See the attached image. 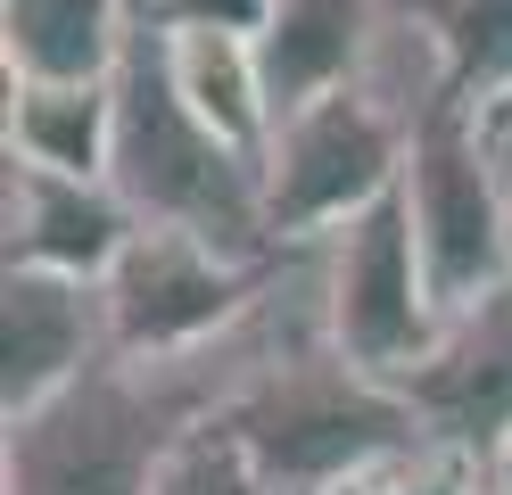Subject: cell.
<instances>
[{
  "instance_id": "cell-1",
  "label": "cell",
  "mask_w": 512,
  "mask_h": 495,
  "mask_svg": "<svg viewBox=\"0 0 512 495\" xmlns=\"http://www.w3.org/2000/svg\"><path fill=\"white\" fill-rule=\"evenodd\" d=\"M265 339V297L190 355H108L42 413L0 421V495H157L174 446L232 405Z\"/></svg>"
},
{
  "instance_id": "cell-2",
  "label": "cell",
  "mask_w": 512,
  "mask_h": 495,
  "mask_svg": "<svg viewBox=\"0 0 512 495\" xmlns=\"http://www.w3.org/2000/svg\"><path fill=\"white\" fill-rule=\"evenodd\" d=\"M240 438V454L265 471L273 495H339L364 471L422 446L405 396L347 363L323 339V289H314V248H290L265 281V347L232 405L215 413Z\"/></svg>"
},
{
  "instance_id": "cell-3",
  "label": "cell",
  "mask_w": 512,
  "mask_h": 495,
  "mask_svg": "<svg viewBox=\"0 0 512 495\" xmlns=\"http://www.w3.org/2000/svg\"><path fill=\"white\" fill-rule=\"evenodd\" d=\"M116 99V149H108V190L133 207V223H166V231H199L223 256L273 264L281 240L265 223V157L232 149L223 132H207L182 108V91L166 75V42L141 17L133 50L108 75Z\"/></svg>"
},
{
  "instance_id": "cell-4",
  "label": "cell",
  "mask_w": 512,
  "mask_h": 495,
  "mask_svg": "<svg viewBox=\"0 0 512 495\" xmlns=\"http://www.w3.org/2000/svg\"><path fill=\"white\" fill-rule=\"evenodd\" d=\"M405 149H413V132L380 99H364L356 83L290 108L273 124V149H265V223H273V240L314 248L339 223H356L364 207H380L405 182Z\"/></svg>"
},
{
  "instance_id": "cell-5",
  "label": "cell",
  "mask_w": 512,
  "mask_h": 495,
  "mask_svg": "<svg viewBox=\"0 0 512 495\" xmlns=\"http://www.w3.org/2000/svg\"><path fill=\"white\" fill-rule=\"evenodd\" d=\"M314 289H323V339L364 363L372 380H397L430 355L438 339V297L422 273V240H413L405 190H389L331 240H314Z\"/></svg>"
},
{
  "instance_id": "cell-6",
  "label": "cell",
  "mask_w": 512,
  "mask_h": 495,
  "mask_svg": "<svg viewBox=\"0 0 512 495\" xmlns=\"http://www.w3.org/2000/svg\"><path fill=\"white\" fill-rule=\"evenodd\" d=\"M397 190H405L413 240H422L438 314H463L512 281V231H504V190H496V157H488V116L446 108L438 124H422Z\"/></svg>"
},
{
  "instance_id": "cell-7",
  "label": "cell",
  "mask_w": 512,
  "mask_h": 495,
  "mask_svg": "<svg viewBox=\"0 0 512 495\" xmlns=\"http://www.w3.org/2000/svg\"><path fill=\"white\" fill-rule=\"evenodd\" d=\"M290 256V248H281ZM273 256V264H281ZM273 264H248V256H223L199 231H166V223H141L124 256L108 264V339L116 355H190L223 339L256 297H265Z\"/></svg>"
},
{
  "instance_id": "cell-8",
  "label": "cell",
  "mask_w": 512,
  "mask_h": 495,
  "mask_svg": "<svg viewBox=\"0 0 512 495\" xmlns=\"http://www.w3.org/2000/svg\"><path fill=\"white\" fill-rule=\"evenodd\" d=\"M389 388L405 396L422 446L504 462V446H512V281L488 289L479 306L446 314L430 355L413 372H397Z\"/></svg>"
},
{
  "instance_id": "cell-9",
  "label": "cell",
  "mask_w": 512,
  "mask_h": 495,
  "mask_svg": "<svg viewBox=\"0 0 512 495\" xmlns=\"http://www.w3.org/2000/svg\"><path fill=\"white\" fill-rule=\"evenodd\" d=\"M116 355L100 281L67 273H0V421L42 413L83 372Z\"/></svg>"
},
{
  "instance_id": "cell-10",
  "label": "cell",
  "mask_w": 512,
  "mask_h": 495,
  "mask_svg": "<svg viewBox=\"0 0 512 495\" xmlns=\"http://www.w3.org/2000/svg\"><path fill=\"white\" fill-rule=\"evenodd\" d=\"M133 207L108 182L83 174H42V165L0 157V248L9 273H67V281H108V264L133 240Z\"/></svg>"
},
{
  "instance_id": "cell-11",
  "label": "cell",
  "mask_w": 512,
  "mask_h": 495,
  "mask_svg": "<svg viewBox=\"0 0 512 495\" xmlns=\"http://www.w3.org/2000/svg\"><path fill=\"white\" fill-rule=\"evenodd\" d=\"M141 33V0H0L9 83H108Z\"/></svg>"
},
{
  "instance_id": "cell-12",
  "label": "cell",
  "mask_w": 512,
  "mask_h": 495,
  "mask_svg": "<svg viewBox=\"0 0 512 495\" xmlns=\"http://www.w3.org/2000/svg\"><path fill=\"white\" fill-rule=\"evenodd\" d=\"M166 42V75L182 91V108L207 132H223L232 149L265 157L273 149V91H265V58L248 33H215V25H157Z\"/></svg>"
},
{
  "instance_id": "cell-13",
  "label": "cell",
  "mask_w": 512,
  "mask_h": 495,
  "mask_svg": "<svg viewBox=\"0 0 512 495\" xmlns=\"http://www.w3.org/2000/svg\"><path fill=\"white\" fill-rule=\"evenodd\" d=\"M108 149H116V99H108V83H9L0 157L42 165V174L108 182Z\"/></svg>"
},
{
  "instance_id": "cell-14",
  "label": "cell",
  "mask_w": 512,
  "mask_h": 495,
  "mask_svg": "<svg viewBox=\"0 0 512 495\" xmlns=\"http://www.w3.org/2000/svg\"><path fill=\"white\" fill-rule=\"evenodd\" d=\"M422 17L446 33L463 108L496 116L512 99V0H422Z\"/></svg>"
},
{
  "instance_id": "cell-15",
  "label": "cell",
  "mask_w": 512,
  "mask_h": 495,
  "mask_svg": "<svg viewBox=\"0 0 512 495\" xmlns=\"http://www.w3.org/2000/svg\"><path fill=\"white\" fill-rule=\"evenodd\" d=\"M157 495H273V487H265V471L240 454L232 429H223V421H199V429L174 446V462H166V479H157Z\"/></svg>"
},
{
  "instance_id": "cell-16",
  "label": "cell",
  "mask_w": 512,
  "mask_h": 495,
  "mask_svg": "<svg viewBox=\"0 0 512 495\" xmlns=\"http://www.w3.org/2000/svg\"><path fill=\"white\" fill-rule=\"evenodd\" d=\"M479 487H488V462L446 454V446H405L397 462L364 471L356 487H339V495H479Z\"/></svg>"
},
{
  "instance_id": "cell-17",
  "label": "cell",
  "mask_w": 512,
  "mask_h": 495,
  "mask_svg": "<svg viewBox=\"0 0 512 495\" xmlns=\"http://www.w3.org/2000/svg\"><path fill=\"white\" fill-rule=\"evenodd\" d=\"M265 17H273V0H157L149 9V25H215V33H265Z\"/></svg>"
},
{
  "instance_id": "cell-18",
  "label": "cell",
  "mask_w": 512,
  "mask_h": 495,
  "mask_svg": "<svg viewBox=\"0 0 512 495\" xmlns=\"http://www.w3.org/2000/svg\"><path fill=\"white\" fill-rule=\"evenodd\" d=\"M488 157H496V190H504V231H512V124H488Z\"/></svg>"
},
{
  "instance_id": "cell-19",
  "label": "cell",
  "mask_w": 512,
  "mask_h": 495,
  "mask_svg": "<svg viewBox=\"0 0 512 495\" xmlns=\"http://www.w3.org/2000/svg\"><path fill=\"white\" fill-rule=\"evenodd\" d=\"M479 495H512V462H488V487Z\"/></svg>"
},
{
  "instance_id": "cell-20",
  "label": "cell",
  "mask_w": 512,
  "mask_h": 495,
  "mask_svg": "<svg viewBox=\"0 0 512 495\" xmlns=\"http://www.w3.org/2000/svg\"><path fill=\"white\" fill-rule=\"evenodd\" d=\"M488 124H512V99H504V108H496V116H488Z\"/></svg>"
},
{
  "instance_id": "cell-21",
  "label": "cell",
  "mask_w": 512,
  "mask_h": 495,
  "mask_svg": "<svg viewBox=\"0 0 512 495\" xmlns=\"http://www.w3.org/2000/svg\"><path fill=\"white\" fill-rule=\"evenodd\" d=\"M149 9H157V0H141V17H149Z\"/></svg>"
},
{
  "instance_id": "cell-22",
  "label": "cell",
  "mask_w": 512,
  "mask_h": 495,
  "mask_svg": "<svg viewBox=\"0 0 512 495\" xmlns=\"http://www.w3.org/2000/svg\"><path fill=\"white\" fill-rule=\"evenodd\" d=\"M504 462H512V446H504Z\"/></svg>"
}]
</instances>
